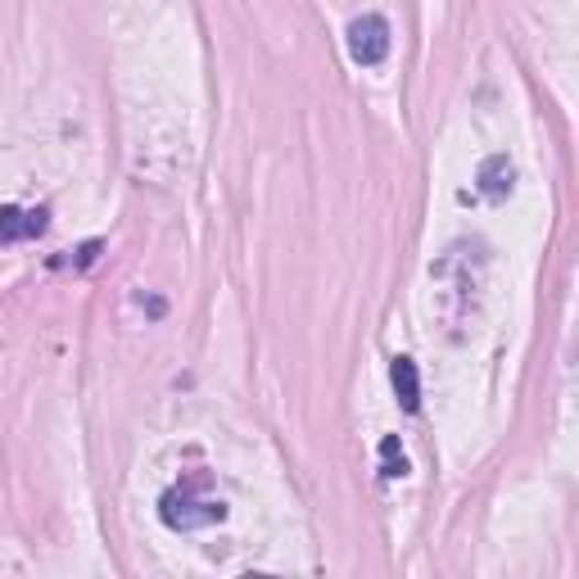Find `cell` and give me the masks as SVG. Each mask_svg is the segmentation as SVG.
<instances>
[{
  "label": "cell",
  "instance_id": "cell-3",
  "mask_svg": "<svg viewBox=\"0 0 579 579\" xmlns=\"http://www.w3.org/2000/svg\"><path fill=\"white\" fill-rule=\"evenodd\" d=\"M51 214L46 209H19V204H0V244H19L46 236Z\"/></svg>",
  "mask_w": 579,
  "mask_h": 579
},
{
  "label": "cell",
  "instance_id": "cell-7",
  "mask_svg": "<svg viewBox=\"0 0 579 579\" xmlns=\"http://www.w3.org/2000/svg\"><path fill=\"white\" fill-rule=\"evenodd\" d=\"M100 250H105L100 240H87V244H81V250H77L73 259H59V263H73V267H91V263L100 259Z\"/></svg>",
  "mask_w": 579,
  "mask_h": 579
},
{
  "label": "cell",
  "instance_id": "cell-5",
  "mask_svg": "<svg viewBox=\"0 0 579 579\" xmlns=\"http://www.w3.org/2000/svg\"><path fill=\"white\" fill-rule=\"evenodd\" d=\"M390 385L403 412H417L422 407V376H417V362L412 358H394L390 362Z\"/></svg>",
  "mask_w": 579,
  "mask_h": 579
},
{
  "label": "cell",
  "instance_id": "cell-6",
  "mask_svg": "<svg viewBox=\"0 0 579 579\" xmlns=\"http://www.w3.org/2000/svg\"><path fill=\"white\" fill-rule=\"evenodd\" d=\"M381 476H385V480L407 476V458H403L398 435H385V439H381Z\"/></svg>",
  "mask_w": 579,
  "mask_h": 579
},
{
  "label": "cell",
  "instance_id": "cell-4",
  "mask_svg": "<svg viewBox=\"0 0 579 579\" xmlns=\"http://www.w3.org/2000/svg\"><path fill=\"white\" fill-rule=\"evenodd\" d=\"M476 182H480V195H489V199H507V195H512V186H516V168H512V159H507V154H489V159L480 163Z\"/></svg>",
  "mask_w": 579,
  "mask_h": 579
},
{
  "label": "cell",
  "instance_id": "cell-1",
  "mask_svg": "<svg viewBox=\"0 0 579 579\" xmlns=\"http://www.w3.org/2000/svg\"><path fill=\"white\" fill-rule=\"evenodd\" d=\"M159 516H163V525H168V529L186 534V529H204V525L227 521V507L218 499H199L195 484H182V489H168L159 499Z\"/></svg>",
  "mask_w": 579,
  "mask_h": 579
},
{
  "label": "cell",
  "instance_id": "cell-2",
  "mask_svg": "<svg viewBox=\"0 0 579 579\" xmlns=\"http://www.w3.org/2000/svg\"><path fill=\"white\" fill-rule=\"evenodd\" d=\"M349 55H353V64H362V68H376L385 55H390V23L381 19V14H362V19H353L349 23Z\"/></svg>",
  "mask_w": 579,
  "mask_h": 579
}]
</instances>
